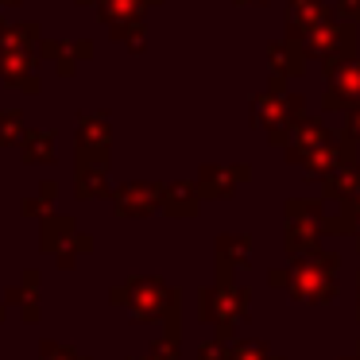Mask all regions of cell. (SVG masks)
<instances>
[{
    "label": "cell",
    "mask_w": 360,
    "mask_h": 360,
    "mask_svg": "<svg viewBox=\"0 0 360 360\" xmlns=\"http://www.w3.org/2000/svg\"><path fill=\"white\" fill-rule=\"evenodd\" d=\"M198 360H233V349H229V341H213L198 352Z\"/></svg>",
    "instance_id": "1"
},
{
    "label": "cell",
    "mask_w": 360,
    "mask_h": 360,
    "mask_svg": "<svg viewBox=\"0 0 360 360\" xmlns=\"http://www.w3.org/2000/svg\"><path fill=\"white\" fill-rule=\"evenodd\" d=\"M143 360H174V341H171V345H159V349H151Z\"/></svg>",
    "instance_id": "4"
},
{
    "label": "cell",
    "mask_w": 360,
    "mask_h": 360,
    "mask_svg": "<svg viewBox=\"0 0 360 360\" xmlns=\"http://www.w3.org/2000/svg\"><path fill=\"white\" fill-rule=\"evenodd\" d=\"M43 360H86V356H78L74 349H63V345L47 341V345H43Z\"/></svg>",
    "instance_id": "2"
},
{
    "label": "cell",
    "mask_w": 360,
    "mask_h": 360,
    "mask_svg": "<svg viewBox=\"0 0 360 360\" xmlns=\"http://www.w3.org/2000/svg\"><path fill=\"white\" fill-rule=\"evenodd\" d=\"M233 360H271V356L259 345H240V349H233Z\"/></svg>",
    "instance_id": "3"
}]
</instances>
